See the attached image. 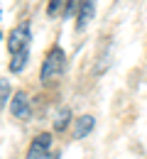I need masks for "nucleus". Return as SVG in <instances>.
I'll return each instance as SVG.
<instances>
[{"label": "nucleus", "mask_w": 147, "mask_h": 159, "mask_svg": "<svg viewBox=\"0 0 147 159\" xmlns=\"http://www.w3.org/2000/svg\"><path fill=\"white\" fill-rule=\"evenodd\" d=\"M64 66H66L64 49L62 47H52L49 54H47L44 61H42V81H49V79H54V76H59L64 71Z\"/></svg>", "instance_id": "obj_1"}, {"label": "nucleus", "mask_w": 147, "mask_h": 159, "mask_svg": "<svg viewBox=\"0 0 147 159\" xmlns=\"http://www.w3.org/2000/svg\"><path fill=\"white\" fill-rule=\"evenodd\" d=\"M30 47V22H20V27H15L10 32V39H7V49L12 54H20Z\"/></svg>", "instance_id": "obj_2"}, {"label": "nucleus", "mask_w": 147, "mask_h": 159, "mask_svg": "<svg viewBox=\"0 0 147 159\" xmlns=\"http://www.w3.org/2000/svg\"><path fill=\"white\" fill-rule=\"evenodd\" d=\"M49 147H52V135H49V132H42L39 137H34L30 152H27V159H44L47 152H49Z\"/></svg>", "instance_id": "obj_3"}, {"label": "nucleus", "mask_w": 147, "mask_h": 159, "mask_svg": "<svg viewBox=\"0 0 147 159\" xmlns=\"http://www.w3.org/2000/svg\"><path fill=\"white\" fill-rule=\"evenodd\" d=\"M10 113L20 120L30 118V100H27L25 93H15L12 96V100H10Z\"/></svg>", "instance_id": "obj_4"}, {"label": "nucleus", "mask_w": 147, "mask_h": 159, "mask_svg": "<svg viewBox=\"0 0 147 159\" xmlns=\"http://www.w3.org/2000/svg\"><path fill=\"white\" fill-rule=\"evenodd\" d=\"M93 10H96V0H81V7H79V17H76V30L81 32L86 30V25L93 17Z\"/></svg>", "instance_id": "obj_5"}, {"label": "nucleus", "mask_w": 147, "mask_h": 159, "mask_svg": "<svg viewBox=\"0 0 147 159\" xmlns=\"http://www.w3.org/2000/svg\"><path fill=\"white\" fill-rule=\"evenodd\" d=\"M93 122H96V120L91 118V115H84V118H79V120H76V137H79V139L86 137V135L93 130Z\"/></svg>", "instance_id": "obj_6"}, {"label": "nucleus", "mask_w": 147, "mask_h": 159, "mask_svg": "<svg viewBox=\"0 0 147 159\" xmlns=\"http://www.w3.org/2000/svg\"><path fill=\"white\" fill-rule=\"evenodd\" d=\"M27 54H30L27 49H25V52H20V54H15V59H12V64H10V71H12V74H17L22 66H25V61H27Z\"/></svg>", "instance_id": "obj_7"}, {"label": "nucleus", "mask_w": 147, "mask_h": 159, "mask_svg": "<svg viewBox=\"0 0 147 159\" xmlns=\"http://www.w3.org/2000/svg\"><path fill=\"white\" fill-rule=\"evenodd\" d=\"M69 2H71V0H49V7H47V12H49V15L54 17V15H57L59 10H64V7L69 5Z\"/></svg>", "instance_id": "obj_8"}, {"label": "nucleus", "mask_w": 147, "mask_h": 159, "mask_svg": "<svg viewBox=\"0 0 147 159\" xmlns=\"http://www.w3.org/2000/svg\"><path fill=\"white\" fill-rule=\"evenodd\" d=\"M69 115H71L69 110H62V115H59V118L54 120V127H57V130H64V127L69 125Z\"/></svg>", "instance_id": "obj_9"}, {"label": "nucleus", "mask_w": 147, "mask_h": 159, "mask_svg": "<svg viewBox=\"0 0 147 159\" xmlns=\"http://www.w3.org/2000/svg\"><path fill=\"white\" fill-rule=\"evenodd\" d=\"M0 39H2V32H0Z\"/></svg>", "instance_id": "obj_10"}]
</instances>
